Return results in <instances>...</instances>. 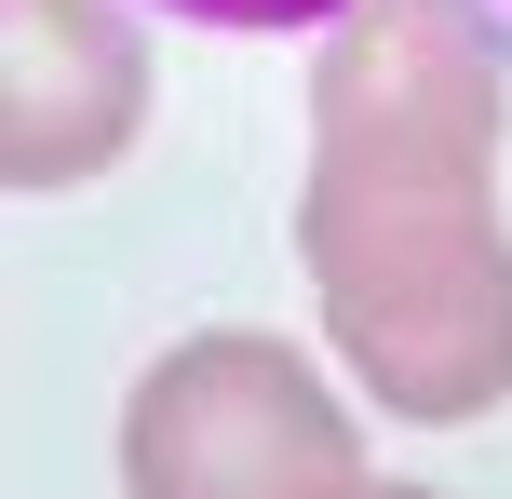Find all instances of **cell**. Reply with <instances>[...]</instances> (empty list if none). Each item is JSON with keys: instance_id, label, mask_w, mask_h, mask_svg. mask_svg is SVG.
<instances>
[{"instance_id": "1", "label": "cell", "mask_w": 512, "mask_h": 499, "mask_svg": "<svg viewBox=\"0 0 512 499\" xmlns=\"http://www.w3.org/2000/svg\"><path fill=\"white\" fill-rule=\"evenodd\" d=\"M297 257L337 351L391 419L512 405V230H499V41L459 0H351L310 68Z\"/></svg>"}, {"instance_id": "2", "label": "cell", "mask_w": 512, "mask_h": 499, "mask_svg": "<svg viewBox=\"0 0 512 499\" xmlns=\"http://www.w3.org/2000/svg\"><path fill=\"white\" fill-rule=\"evenodd\" d=\"M122 499H364V432L310 351L203 324L122 392Z\"/></svg>"}, {"instance_id": "3", "label": "cell", "mask_w": 512, "mask_h": 499, "mask_svg": "<svg viewBox=\"0 0 512 499\" xmlns=\"http://www.w3.org/2000/svg\"><path fill=\"white\" fill-rule=\"evenodd\" d=\"M149 122V54L108 0H0V176L41 203L135 149Z\"/></svg>"}, {"instance_id": "4", "label": "cell", "mask_w": 512, "mask_h": 499, "mask_svg": "<svg viewBox=\"0 0 512 499\" xmlns=\"http://www.w3.org/2000/svg\"><path fill=\"white\" fill-rule=\"evenodd\" d=\"M162 14H189V27H337L351 0H162Z\"/></svg>"}, {"instance_id": "5", "label": "cell", "mask_w": 512, "mask_h": 499, "mask_svg": "<svg viewBox=\"0 0 512 499\" xmlns=\"http://www.w3.org/2000/svg\"><path fill=\"white\" fill-rule=\"evenodd\" d=\"M459 14L486 27V41H499V68H512V0H459Z\"/></svg>"}, {"instance_id": "6", "label": "cell", "mask_w": 512, "mask_h": 499, "mask_svg": "<svg viewBox=\"0 0 512 499\" xmlns=\"http://www.w3.org/2000/svg\"><path fill=\"white\" fill-rule=\"evenodd\" d=\"M364 499H445V486H364Z\"/></svg>"}]
</instances>
